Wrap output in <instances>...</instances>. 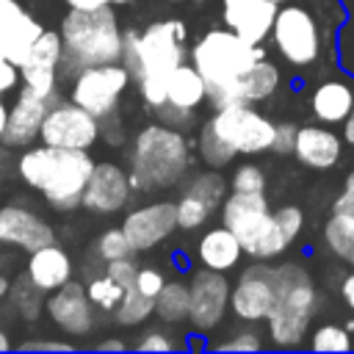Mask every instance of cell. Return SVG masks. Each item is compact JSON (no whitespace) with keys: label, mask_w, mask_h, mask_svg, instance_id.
I'll use <instances>...</instances> for the list:
<instances>
[{"label":"cell","mask_w":354,"mask_h":354,"mask_svg":"<svg viewBox=\"0 0 354 354\" xmlns=\"http://www.w3.org/2000/svg\"><path fill=\"white\" fill-rule=\"evenodd\" d=\"M163 285H166V277H163L160 268H155V266H138V271H136V282H133L136 290H141L144 296L155 299V296L160 293Z\"/></svg>","instance_id":"f35d334b"},{"label":"cell","mask_w":354,"mask_h":354,"mask_svg":"<svg viewBox=\"0 0 354 354\" xmlns=\"http://www.w3.org/2000/svg\"><path fill=\"white\" fill-rule=\"evenodd\" d=\"M274 50L282 61H288L296 69L313 66L321 55V28L315 14L301 3H282L277 8L271 33H268Z\"/></svg>","instance_id":"9c48e42d"},{"label":"cell","mask_w":354,"mask_h":354,"mask_svg":"<svg viewBox=\"0 0 354 354\" xmlns=\"http://www.w3.org/2000/svg\"><path fill=\"white\" fill-rule=\"evenodd\" d=\"M8 293L14 296V301H17V307H19V313H22V318H36L39 313H41V290L39 288H33V282L22 274L19 277V282L14 285V288H8Z\"/></svg>","instance_id":"e575fe53"},{"label":"cell","mask_w":354,"mask_h":354,"mask_svg":"<svg viewBox=\"0 0 354 354\" xmlns=\"http://www.w3.org/2000/svg\"><path fill=\"white\" fill-rule=\"evenodd\" d=\"M94 160L88 149H61L50 144L25 147L17 158V174L25 185L39 191L50 207L75 210L80 207L86 183Z\"/></svg>","instance_id":"7a4b0ae2"},{"label":"cell","mask_w":354,"mask_h":354,"mask_svg":"<svg viewBox=\"0 0 354 354\" xmlns=\"http://www.w3.org/2000/svg\"><path fill=\"white\" fill-rule=\"evenodd\" d=\"M340 136L332 133L326 124H304L296 130L293 158L307 169H332L340 160Z\"/></svg>","instance_id":"603a6c76"},{"label":"cell","mask_w":354,"mask_h":354,"mask_svg":"<svg viewBox=\"0 0 354 354\" xmlns=\"http://www.w3.org/2000/svg\"><path fill=\"white\" fill-rule=\"evenodd\" d=\"M177 205V227L180 230H199L216 210L207 205V202H202L199 196H194V194H180V199L174 202Z\"/></svg>","instance_id":"1f68e13d"},{"label":"cell","mask_w":354,"mask_h":354,"mask_svg":"<svg viewBox=\"0 0 354 354\" xmlns=\"http://www.w3.org/2000/svg\"><path fill=\"white\" fill-rule=\"evenodd\" d=\"M41 30L44 25L28 8H22L19 0H0V50L8 61L19 66Z\"/></svg>","instance_id":"44dd1931"},{"label":"cell","mask_w":354,"mask_h":354,"mask_svg":"<svg viewBox=\"0 0 354 354\" xmlns=\"http://www.w3.org/2000/svg\"><path fill=\"white\" fill-rule=\"evenodd\" d=\"M97 348L100 351H127V343L124 340H102V343H97Z\"/></svg>","instance_id":"f907efd6"},{"label":"cell","mask_w":354,"mask_h":354,"mask_svg":"<svg viewBox=\"0 0 354 354\" xmlns=\"http://www.w3.org/2000/svg\"><path fill=\"white\" fill-rule=\"evenodd\" d=\"M343 141L354 147V108H351V113L343 119Z\"/></svg>","instance_id":"681fc988"},{"label":"cell","mask_w":354,"mask_h":354,"mask_svg":"<svg viewBox=\"0 0 354 354\" xmlns=\"http://www.w3.org/2000/svg\"><path fill=\"white\" fill-rule=\"evenodd\" d=\"M130 194H133L130 174L119 163L102 160V163H94V169H91L80 207H86L88 213H97V216H111V213H119L130 202Z\"/></svg>","instance_id":"e0dca14e"},{"label":"cell","mask_w":354,"mask_h":354,"mask_svg":"<svg viewBox=\"0 0 354 354\" xmlns=\"http://www.w3.org/2000/svg\"><path fill=\"white\" fill-rule=\"evenodd\" d=\"M19 66L14 61L6 58V53L0 50V94H8L14 88H19Z\"/></svg>","instance_id":"ee69618b"},{"label":"cell","mask_w":354,"mask_h":354,"mask_svg":"<svg viewBox=\"0 0 354 354\" xmlns=\"http://www.w3.org/2000/svg\"><path fill=\"white\" fill-rule=\"evenodd\" d=\"M318 307V290L310 271L299 263L277 266V296L266 318L268 337L277 348H296L310 332V321Z\"/></svg>","instance_id":"52a82bcc"},{"label":"cell","mask_w":354,"mask_h":354,"mask_svg":"<svg viewBox=\"0 0 354 354\" xmlns=\"http://www.w3.org/2000/svg\"><path fill=\"white\" fill-rule=\"evenodd\" d=\"M277 296V266H266L257 260L254 266L243 268L238 282L230 290V310L243 324L266 321Z\"/></svg>","instance_id":"4fadbf2b"},{"label":"cell","mask_w":354,"mask_h":354,"mask_svg":"<svg viewBox=\"0 0 354 354\" xmlns=\"http://www.w3.org/2000/svg\"><path fill=\"white\" fill-rule=\"evenodd\" d=\"M64 44L58 30H41L39 39L33 41L28 58L19 64V77L22 86L33 88L36 94L47 97L50 102L58 100V66H61Z\"/></svg>","instance_id":"5bb4252c"},{"label":"cell","mask_w":354,"mask_h":354,"mask_svg":"<svg viewBox=\"0 0 354 354\" xmlns=\"http://www.w3.org/2000/svg\"><path fill=\"white\" fill-rule=\"evenodd\" d=\"M232 191H266V171L257 163H241L235 166L230 177Z\"/></svg>","instance_id":"d590c367"},{"label":"cell","mask_w":354,"mask_h":354,"mask_svg":"<svg viewBox=\"0 0 354 354\" xmlns=\"http://www.w3.org/2000/svg\"><path fill=\"white\" fill-rule=\"evenodd\" d=\"M11 348V340H8V332L0 329V351H8Z\"/></svg>","instance_id":"f5cc1de1"},{"label":"cell","mask_w":354,"mask_h":354,"mask_svg":"<svg viewBox=\"0 0 354 354\" xmlns=\"http://www.w3.org/2000/svg\"><path fill=\"white\" fill-rule=\"evenodd\" d=\"M274 218H277V227L282 230L285 241L293 243L296 235H299L301 227H304V213H301V207H299V205H282V207L274 210Z\"/></svg>","instance_id":"74e56055"},{"label":"cell","mask_w":354,"mask_h":354,"mask_svg":"<svg viewBox=\"0 0 354 354\" xmlns=\"http://www.w3.org/2000/svg\"><path fill=\"white\" fill-rule=\"evenodd\" d=\"M271 3H277V6H282V3H290V0H271Z\"/></svg>","instance_id":"9f6ffc18"},{"label":"cell","mask_w":354,"mask_h":354,"mask_svg":"<svg viewBox=\"0 0 354 354\" xmlns=\"http://www.w3.org/2000/svg\"><path fill=\"white\" fill-rule=\"evenodd\" d=\"M230 290L224 271L196 268L188 279V324L196 332H213L230 310Z\"/></svg>","instance_id":"7c38bea8"},{"label":"cell","mask_w":354,"mask_h":354,"mask_svg":"<svg viewBox=\"0 0 354 354\" xmlns=\"http://www.w3.org/2000/svg\"><path fill=\"white\" fill-rule=\"evenodd\" d=\"M277 3L271 0H221V22L241 39L252 44H263L271 33Z\"/></svg>","instance_id":"7402d4cb"},{"label":"cell","mask_w":354,"mask_h":354,"mask_svg":"<svg viewBox=\"0 0 354 354\" xmlns=\"http://www.w3.org/2000/svg\"><path fill=\"white\" fill-rule=\"evenodd\" d=\"M25 277L41 293H53L55 288H61L64 282L72 279V257L55 241L47 246H39L30 252V257L25 263Z\"/></svg>","instance_id":"cb8c5ba5"},{"label":"cell","mask_w":354,"mask_h":354,"mask_svg":"<svg viewBox=\"0 0 354 354\" xmlns=\"http://www.w3.org/2000/svg\"><path fill=\"white\" fill-rule=\"evenodd\" d=\"M340 296H343V301L348 304V310H354V271H348V274L340 279Z\"/></svg>","instance_id":"7dc6e473"},{"label":"cell","mask_w":354,"mask_h":354,"mask_svg":"<svg viewBox=\"0 0 354 354\" xmlns=\"http://www.w3.org/2000/svg\"><path fill=\"white\" fill-rule=\"evenodd\" d=\"M53 102L41 94H36L33 88L22 86L17 91V100L14 105L8 108V119H6V130L0 136L3 147H11V149H22V147H30L33 138H39V127H41V119L47 113Z\"/></svg>","instance_id":"ffe728a7"},{"label":"cell","mask_w":354,"mask_h":354,"mask_svg":"<svg viewBox=\"0 0 354 354\" xmlns=\"http://www.w3.org/2000/svg\"><path fill=\"white\" fill-rule=\"evenodd\" d=\"M324 243L337 260L354 268V216L332 210L329 221L324 224Z\"/></svg>","instance_id":"83f0119b"},{"label":"cell","mask_w":354,"mask_h":354,"mask_svg":"<svg viewBox=\"0 0 354 354\" xmlns=\"http://www.w3.org/2000/svg\"><path fill=\"white\" fill-rule=\"evenodd\" d=\"M6 119H8V105H6V100H3V94H0V136H3V130H6Z\"/></svg>","instance_id":"816d5d0a"},{"label":"cell","mask_w":354,"mask_h":354,"mask_svg":"<svg viewBox=\"0 0 354 354\" xmlns=\"http://www.w3.org/2000/svg\"><path fill=\"white\" fill-rule=\"evenodd\" d=\"M152 313L163 324H183V321H188V282H180V279L169 282L166 279V285L155 296Z\"/></svg>","instance_id":"f1b7e54d"},{"label":"cell","mask_w":354,"mask_h":354,"mask_svg":"<svg viewBox=\"0 0 354 354\" xmlns=\"http://www.w3.org/2000/svg\"><path fill=\"white\" fill-rule=\"evenodd\" d=\"M133 75L122 61L113 64H94V66H83L72 75L69 83V100L77 102L80 108H86L91 116H97L100 122L113 116L124 91L130 88Z\"/></svg>","instance_id":"30bf717a"},{"label":"cell","mask_w":354,"mask_h":354,"mask_svg":"<svg viewBox=\"0 0 354 354\" xmlns=\"http://www.w3.org/2000/svg\"><path fill=\"white\" fill-rule=\"evenodd\" d=\"M188 58L207 86L210 105L218 108L232 102L235 86L260 58H266V50L241 39L230 28H210L191 44Z\"/></svg>","instance_id":"277c9868"},{"label":"cell","mask_w":354,"mask_h":354,"mask_svg":"<svg viewBox=\"0 0 354 354\" xmlns=\"http://www.w3.org/2000/svg\"><path fill=\"white\" fill-rule=\"evenodd\" d=\"M354 108V88L343 80H324L310 94V111L321 124H340Z\"/></svg>","instance_id":"484cf974"},{"label":"cell","mask_w":354,"mask_h":354,"mask_svg":"<svg viewBox=\"0 0 354 354\" xmlns=\"http://www.w3.org/2000/svg\"><path fill=\"white\" fill-rule=\"evenodd\" d=\"M188 30L183 19H158L147 28L122 30V64L130 69L138 97L149 111H160L166 102L169 75L188 58Z\"/></svg>","instance_id":"6da1fadb"},{"label":"cell","mask_w":354,"mask_h":354,"mask_svg":"<svg viewBox=\"0 0 354 354\" xmlns=\"http://www.w3.org/2000/svg\"><path fill=\"white\" fill-rule=\"evenodd\" d=\"M86 293H88V299H91V304H94L97 310L113 313V307H116L119 299L124 296V288H122L119 282H113V279L102 271L100 277H94V279L86 285Z\"/></svg>","instance_id":"d6a6232c"},{"label":"cell","mask_w":354,"mask_h":354,"mask_svg":"<svg viewBox=\"0 0 354 354\" xmlns=\"http://www.w3.org/2000/svg\"><path fill=\"white\" fill-rule=\"evenodd\" d=\"M122 230H124L133 252H149L177 230V205L174 202H147L141 207H133L124 216Z\"/></svg>","instance_id":"2e32d148"},{"label":"cell","mask_w":354,"mask_h":354,"mask_svg":"<svg viewBox=\"0 0 354 354\" xmlns=\"http://www.w3.org/2000/svg\"><path fill=\"white\" fill-rule=\"evenodd\" d=\"M8 288H11V282H8V279H6L3 274H0V301H3L6 296H8Z\"/></svg>","instance_id":"db71d44e"},{"label":"cell","mask_w":354,"mask_h":354,"mask_svg":"<svg viewBox=\"0 0 354 354\" xmlns=\"http://www.w3.org/2000/svg\"><path fill=\"white\" fill-rule=\"evenodd\" d=\"M313 351H351L354 348V340H351V332L346 326H337V324H321L310 332V343H307Z\"/></svg>","instance_id":"4dcf8cb0"},{"label":"cell","mask_w":354,"mask_h":354,"mask_svg":"<svg viewBox=\"0 0 354 354\" xmlns=\"http://www.w3.org/2000/svg\"><path fill=\"white\" fill-rule=\"evenodd\" d=\"M47 318L66 335L72 337H83L91 332L94 326V304L86 293V285L69 279L61 288H55L44 304Z\"/></svg>","instance_id":"ac0fdd59"},{"label":"cell","mask_w":354,"mask_h":354,"mask_svg":"<svg viewBox=\"0 0 354 354\" xmlns=\"http://www.w3.org/2000/svg\"><path fill=\"white\" fill-rule=\"evenodd\" d=\"M124 3H133V0H108V6H124Z\"/></svg>","instance_id":"11a10c76"},{"label":"cell","mask_w":354,"mask_h":354,"mask_svg":"<svg viewBox=\"0 0 354 354\" xmlns=\"http://www.w3.org/2000/svg\"><path fill=\"white\" fill-rule=\"evenodd\" d=\"M136 271H138V263L127 254V257H119V260H108L105 263V274L113 279V282H119L124 290L127 288H133V282H136Z\"/></svg>","instance_id":"ab89813d"},{"label":"cell","mask_w":354,"mask_h":354,"mask_svg":"<svg viewBox=\"0 0 354 354\" xmlns=\"http://www.w3.org/2000/svg\"><path fill=\"white\" fill-rule=\"evenodd\" d=\"M163 3H185V0H163Z\"/></svg>","instance_id":"6f0895ef"},{"label":"cell","mask_w":354,"mask_h":354,"mask_svg":"<svg viewBox=\"0 0 354 354\" xmlns=\"http://www.w3.org/2000/svg\"><path fill=\"white\" fill-rule=\"evenodd\" d=\"M207 100V86L202 80V75L194 69V64H180L169 80H166V102L160 111H155L160 116V122L183 130L185 124H191L194 111Z\"/></svg>","instance_id":"9a60e30c"},{"label":"cell","mask_w":354,"mask_h":354,"mask_svg":"<svg viewBox=\"0 0 354 354\" xmlns=\"http://www.w3.org/2000/svg\"><path fill=\"white\" fill-rule=\"evenodd\" d=\"M55 241V230L30 207L25 205H3L0 207V243L33 252Z\"/></svg>","instance_id":"d6986e66"},{"label":"cell","mask_w":354,"mask_h":354,"mask_svg":"<svg viewBox=\"0 0 354 354\" xmlns=\"http://www.w3.org/2000/svg\"><path fill=\"white\" fill-rule=\"evenodd\" d=\"M241 241L235 238V232L224 224L218 227H210L199 235L196 241V257L205 268H213V271H232L238 263H241Z\"/></svg>","instance_id":"d4e9b609"},{"label":"cell","mask_w":354,"mask_h":354,"mask_svg":"<svg viewBox=\"0 0 354 354\" xmlns=\"http://www.w3.org/2000/svg\"><path fill=\"white\" fill-rule=\"evenodd\" d=\"M130 163V188L133 191H155V188H171L185 180L191 166V147L183 130L152 122L144 124L127 149Z\"/></svg>","instance_id":"5b68a950"},{"label":"cell","mask_w":354,"mask_h":354,"mask_svg":"<svg viewBox=\"0 0 354 354\" xmlns=\"http://www.w3.org/2000/svg\"><path fill=\"white\" fill-rule=\"evenodd\" d=\"M332 210H337V213H351V216H354V171H348V177L343 180V188H340V194H337Z\"/></svg>","instance_id":"f6af8a7d"},{"label":"cell","mask_w":354,"mask_h":354,"mask_svg":"<svg viewBox=\"0 0 354 354\" xmlns=\"http://www.w3.org/2000/svg\"><path fill=\"white\" fill-rule=\"evenodd\" d=\"M152 307H155V299L144 296L136 288H127L111 315H113V321L119 326H138V324H144L152 315Z\"/></svg>","instance_id":"f546056e"},{"label":"cell","mask_w":354,"mask_h":354,"mask_svg":"<svg viewBox=\"0 0 354 354\" xmlns=\"http://www.w3.org/2000/svg\"><path fill=\"white\" fill-rule=\"evenodd\" d=\"M61 66L58 77H72L83 66L122 61V28L113 6H100L94 11H72L61 22Z\"/></svg>","instance_id":"8992f818"},{"label":"cell","mask_w":354,"mask_h":354,"mask_svg":"<svg viewBox=\"0 0 354 354\" xmlns=\"http://www.w3.org/2000/svg\"><path fill=\"white\" fill-rule=\"evenodd\" d=\"M279 69H277V64H271L268 58H260L243 77H241V83L235 86V94H232V102H263V100H268V97H274L277 94V88H279Z\"/></svg>","instance_id":"4316f807"},{"label":"cell","mask_w":354,"mask_h":354,"mask_svg":"<svg viewBox=\"0 0 354 354\" xmlns=\"http://www.w3.org/2000/svg\"><path fill=\"white\" fill-rule=\"evenodd\" d=\"M340 61L346 64L348 72H354V8H351V19L343 22L340 28Z\"/></svg>","instance_id":"7bdbcfd3"},{"label":"cell","mask_w":354,"mask_h":354,"mask_svg":"<svg viewBox=\"0 0 354 354\" xmlns=\"http://www.w3.org/2000/svg\"><path fill=\"white\" fill-rule=\"evenodd\" d=\"M0 271H3V254H0Z\"/></svg>","instance_id":"680465c9"},{"label":"cell","mask_w":354,"mask_h":354,"mask_svg":"<svg viewBox=\"0 0 354 354\" xmlns=\"http://www.w3.org/2000/svg\"><path fill=\"white\" fill-rule=\"evenodd\" d=\"M72 11H94L100 6H108V0H64Z\"/></svg>","instance_id":"c3c4849f"},{"label":"cell","mask_w":354,"mask_h":354,"mask_svg":"<svg viewBox=\"0 0 354 354\" xmlns=\"http://www.w3.org/2000/svg\"><path fill=\"white\" fill-rule=\"evenodd\" d=\"M199 158L210 169L232 163L235 155L271 152L274 122L260 113L252 102H227L213 111V116L199 130Z\"/></svg>","instance_id":"3957f363"},{"label":"cell","mask_w":354,"mask_h":354,"mask_svg":"<svg viewBox=\"0 0 354 354\" xmlns=\"http://www.w3.org/2000/svg\"><path fill=\"white\" fill-rule=\"evenodd\" d=\"M263 346L266 343H263V337L254 329H235L232 337L210 343V348H216V351H260Z\"/></svg>","instance_id":"8d00e7d4"},{"label":"cell","mask_w":354,"mask_h":354,"mask_svg":"<svg viewBox=\"0 0 354 354\" xmlns=\"http://www.w3.org/2000/svg\"><path fill=\"white\" fill-rule=\"evenodd\" d=\"M296 124L290 122H279L274 124V141H271V152L274 155H290L293 152V141H296Z\"/></svg>","instance_id":"b9f144b4"},{"label":"cell","mask_w":354,"mask_h":354,"mask_svg":"<svg viewBox=\"0 0 354 354\" xmlns=\"http://www.w3.org/2000/svg\"><path fill=\"white\" fill-rule=\"evenodd\" d=\"M0 191H3V177H0Z\"/></svg>","instance_id":"91938a15"},{"label":"cell","mask_w":354,"mask_h":354,"mask_svg":"<svg viewBox=\"0 0 354 354\" xmlns=\"http://www.w3.org/2000/svg\"><path fill=\"white\" fill-rule=\"evenodd\" d=\"M94 252H97V257H100L102 263L119 260V257H127V254H136V252L130 249L127 235H124L122 227H111V230L100 232V238L94 241Z\"/></svg>","instance_id":"836d02e7"},{"label":"cell","mask_w":354,"mask_h":354,"mask_svg":"<svg viewBox=\"0 0 354 354\" xmlns=\"http://www.w3.org/2000/svg\"><path fill=\"white\" fill-rule=\"evenodd\" d=\"M75 346L69 340H25L19 343V351H72Z\"/></svg>","instance_id":"bcb514c9"},{"label":"cell","mask_w":354,"mask_h":354,"mask_svg":"<svg viewBox=\"0 0 354 354\" xmlns=\"http://www.w3.org/2000/svg\"><path fill=\"white\" fill-rule=\"evenodd\" d=\"M133 348H138V351H174L177 348V340H171L169 332H163V329H147L133 343Z\"/></svg>","instance_id":"60d3db41"},{"label":"cell","mask_w":354,"mask_h":354,"mask_svg":"<svg viewBox=\"0 0 354 354\" xmlns=\"http://www.w3.org/2000/svg\"><path fill=\"white\" fill-rule=\"evenodd\" d=\"M221 224L235 232L243 254L254 260L279 257L290 246L277 227L266 191H230L221 202Z\"/></svg>","instance_id":"ba28073f"},{"label":"cell","mask_w":354,"mask_h":354,"mask_svg":"<svg viewBox=\"0 0 354 354\" xmlns=\"http://www.w3.org/2000/svg\"><path fill=\"white\" fill-rule=\"evenodd\" d=\"M41 144L61 149H91L100 138V119L72 100H55L39 127Z\"/></svg>","instance_id":"8fae6325"}]
</instances>
